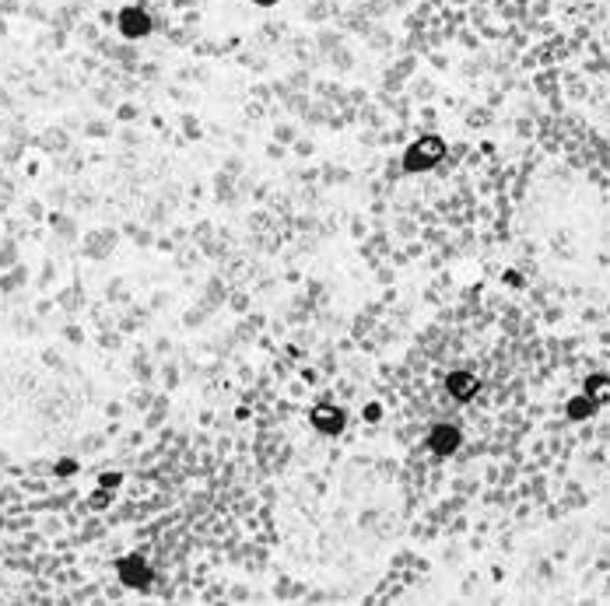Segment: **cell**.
<instances>
[{"instance_id": "7a4b0ae2", "label": "cell", "mask_w": 610, "mask_h": 606, "mask_svg": "<svg viewBox=\"0 0 610 606\" xmlns=\"http://www.w3.org/2000/svg\"><path fill=\"white\" fill-rule=\"evenodd\" d=\"M428 449L435 452V456H449V452L460 449V431H456L452 424H439V428H432V435H428Z\"/></svg>"}, {"instance_id": "ba28073f", "label": "cell", "mask_w": 610, "mask_h": 606, "mask_svg": "<svg viewBox=\"0 0 610 606\" xmlns=\"http://www.w3.org/2000/svg\"><path fill=\"white\" fill-rule=\"evenodd\" d=\"M568 414H572V417H583V414H593V400H589V396H583V400H575V403L568 407Z\"/></svg>"}, {"instance_id": "52a82bcc", "label": "cell", "mask_w": 610, "mask_h": 606, "mask_svg": "<svg viewBox=\"0 0 610 606\" xmlns=\"http://www.w3.org/2000/svg\"><path fill=\"white\" fill-rule=\"evenodd\" d=\"M586 396H589L593 403H603V400L610 396V382H607L603 375H593V379L586 382Z\"/></svg>"}, {"instance_id": "8992f818", "label": "cell", "mask_w": 610, "mask_h": 606, "mask_svg": "<svg viewBox=\"0 0 610 606\" xmlns=\"http://www.w3.org/2000/svg\"><path fill=\"white\" fill-rule=\"evenodd\" d=\"M119 21H123V32L127 36H144L147 32V18L141 11H123V18H119Z\"/></svg>"}, {"instance_id": "9c48e42d", "label": "cell", "mask_w": 610, "mask_h": 606, "mask_svg": "<svg viewBox=\"0 0 610 606\" xmlns=\"http://www.w3.org/2000/svg\"><path fill=\"white\" fill-rule=\"evenodd\" d=\"M260 4H273V0H260Z\"/></svg>"}, {"instance_id": "3957f363", "label": "cell", "mask_w": 610, "mask_h": 606, "mask_svg": "<svg viewBox=\"0 0 610 606\" xmlns=\"http://www.w3.org/2000/svg\"><path fill=\"white\" fill-rule=\"evenodd\" d=\"M313 424L319 431H326V435H337V431H344V410L341 407H316L313 410Z\"/></svg>"}, {"instance_id": "277c9868", "label": "cell", "mask_w": 610, "mask_h": 606, "mask_svg": "<svg viewBox=\"0 0 610 606\" xmlns=\"http://www.w3.org/2000/svg\"><path fill=\"white\" fill-rule=\"evenodd\" d=\"M119 579H123L127 585H147L151 571H147V564L141 557H123L119 561Z\"/></svg>"}, {"instance_id": "5b68a950", "label": "cell", "mask_w": 610, "mask_h": 606, "mask_svg": "<svg viewBox=\"0 0 610 606\" xmlns=\"http://www.w3.org/2000/svg\"><path fill=\"white\" fill-rule=\"evenodd\" d=\"M477 389H480V386H477V379H474V375H467V372L449 375V392H452L456 400H470Z\"/></svg>"}, {"instance_id": "6da1fadb", "label": "cell", "mask_w": 610, "mask_h": 606, "mask_svg": "<svg viewBox=\"0 0 610 606\" xmlns=\"http://www.w3.org/2000/svg\"><path fill=\"white\" fill-rule=\"evenodd\" d=\"M446 155V144L439 140V137H424V140H417L411 151H407V168L411 172H424V168H432V165H439V158Z\"/></svg>"}]
</instances>
